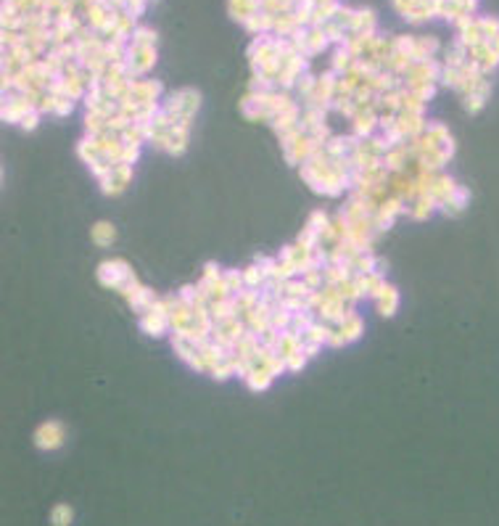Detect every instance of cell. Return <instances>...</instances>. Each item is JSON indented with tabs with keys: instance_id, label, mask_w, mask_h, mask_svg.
I'll use <instances>...</instances> for the list:
<instances>
[{
	"instance_id": "1",
	"label": "cell",
	"mask_w": 499,
	"mask_h": 526,
	"mask_svg": "<svg viewBox=\"0 0 499 526\" xmlns=\"http://www.w3.org/2000/svg\"><path fill=\"white\" fill-rule=\"evenodd\" d=\"M64 442H66V429L59 421H45L35 431V444L40 450H59Z\"/></svg>"
},
{
	"instance_id": "2",
	"label": "cell",
	"mask_w": 499,
	"mask_h": 526,
	"mask_svg": "<svg viewBox=\"0 0 499 526\" xmlns=\"http://www.w3.org/2000/svg\"><path fill=\"white\" fill-rule=\"evenodd\" d=\"M133 270L127 267V262H122V259H109V262H103L101 267H98V281H101L103 286H111V288H119V283L124 281V278H130Z\"/></svg>"
},
{
	"instance_id": "3",
	"label": "cell",
	"mask_w": 499,
	"mask_h": 526,
	"mask_svg": "<svg viewBox=\"0 0 499 526\" xmlns=\"http://www.w3.org/2000/svg\"><path fill=\"white\" fill-rule=\"evenodd\" d=\"M159 95H162V85H159L156 79H135L130 101H133V104H138V106L156 104V98H159Z\"/></svg>"
},
{
	"instance_id": "4",
	"label": "cell",
	"mask_w": 499,
	"mask_h": 526,
	"mask_svg": "<svg viewBox=\"0 0 499 526\" xmlns=\"http://www.w3.org/2000/svg\"><path fill=\"white\" fill-rule=\"evenodd\" d=\"M227 8H230L233 19L246 24V19H251L256 11H262V0H227Z\"/></svg>"
},
{
	"instance_id": "5",
	"label": "cell",
	"mask_w": 499,
	"mask_h": 526,
	"mask_svg": "<svg viewBox=\"0 0 499 526\" xmlns=\"http://www.w3.org/2000/svg\"><path fill=\"white\" fill-rule=\"evenodd\" d=\"M439 40L431 35V37H415V48H412V61H431L436 59L439 53Z\"/></svg>"
},
{
	"instance_id": "6",
	"label": "cell",
	"mask_w": 499,
	"mask_h": 526,
	"mask_svg": "<svg viewBox=\"0 0 499 526\" xmlns=\"http://www.w3.org/2000/svg\"><path fill=\"white\" fill-rule=\"evenodd\" d=\"M489 93H491V82H489V77H486L484 82L476 88V91L470 93V95H465L462 101H465V109H468L470 114H476V111H481L486 104V98H489Z\"/></svg>"
},
{
	"instance_id": "7",
	"label": "cell",
	"mask_w": 499,
	"mask_h": 526,
	"mask_svg": "<svg viewBox=\"0 0 499 526\" xmlns=\"http://www.w3.org/2000/svg\"><path fill=\"white\" fill-rule=\"evenodd\" d=\"M457 188H460V185H457L452 178H444V175H441V178H436V182H433V188H431V196L436 198V204H439V207H444V204H446V201L455 196Z\"/></svg>"
},
{
	"instance_id": "8",
	"label": "cell",
	"mask_w": 499,
	"mask_h": 526,
	"mask_svg": "<svg viewBox=\"0 0 499 526\" xmlns=\"http://www.w3.org/2000/svg\"><path fill=\"white\" fill-rule=\"evenodd\" d=\"M140 328L148 333V336H162L167 328H169V317L159 315V312H146L140 317Z\"/></svg>"
},
{
	"instance_id": "9",
	"label": "cell",
	"mask_w": 499,
	"mask_h": 526,
	"mask_svg": "<svg viewBox=\"0 0 499 526\" xmlns=\"http://www.w3.org/2000/svg\"><path fill=\"white\" fill-rule=\"evenodd\" d=\"M457 40H460L465 48H473V46H478V43H484L486 37H484V32H481V27H478V19H473L468 27H462V30L457 32Z\"/></svg>"
},
{
	"instance_id": "10",
	"label": "cell",
	"mask_w": 499,
	"mask_h": 526,
	"mask_svg": "<svg viewBox=\"0 0 499 526\" xmlns=\"http://www.w3.org/2000/svg\"><path fill=\"white\" fill-rule=\"evenodd\" d=\"M375 301H378V312H381V315H386V317L394 315L399 307V291L394 286H386L383 288V294Z\"/></svg>"
},
{
	"instance_id": "11",
	"label": "cell",
	"mask_w": 499,
	"mask_h": 526,
	"mask_svg": "<svg viewBox=\"0 0 499 526\" xmlns=\"http://www.w3.org/2000/svg\"><path fill=\"white\" fill-rule=\"evenodd\" d=\"M375 14L373 11H354V21H352V32L357 35H370V32H375Z\"/></svg>"
},
{
	"instance_id": "12",
	"label": "cell",
	"mask_w": 499,
	"mask_h": 526,
	"mask_svg": "<svg viewBox=\"0 0 499 526\" xmlns=\"http://www.w3.org/2000/svg\"><path fill=\"white\" fill-rule=\"evenodd\" d=\"M338 328H341L346 341H354V339H359V333H362V317L357 315V312H349V315L338 323Z\"/></svg>"
},
{
	"instance_id": "13",
	"label": "cell",
	"mask_w": 499,
	"mask_h": 526,
	"mask_svg": "<svg viewBox=\"0 0 499 526\" xmlns=\"http://www.w3.org/2000/svg\"><path fill=\"white\" fill-rule=\"evenodd\" d=\"M246 384H249L254 391H262V389H267V386L272 384V373L267 370L265 365H254V368H251V373H249V378H246Z\"/></svg>"
},
{
	"instance_id": "14",
	"label": "cell",
	"mask_w": 499,
	"mask_h": 526,
	"mask_svg": "<svg viewBox=\"0 0 499 526\" xmlns=\"http://www.w3.org/2000/svg\"><path fill=\"white\" fill-rule=\"evenodd\" d=\"M114 238H117V227L111 225V223H95L93 225V241L98 246H111Z\"/></svg>"
},
{
	"instance_id": "15",
	"label": "cell",
	"mask_w": 499,
	"mask_h": 526,
	"mask_svg": "<svg viewBox=\"0 0 499 526\" xmlns=\"http://www.w3.org/2000/svg\"><path fill=\"white\" fill-rule=\"evenodd\" d=\"M468 201H470V194L465 191V188H462V185H460V188L455 191V196H452V198H449V201H446L441 209L446 212V214H460V212L468 207Z\"/></svg>"
},
{
	"instance_id": "16",
	"label": "cell",
	"mask_w": 499,
	"mask_h": 526,
	"mask_svg": "<svg viewBox=\"0 0 499 526\" xmlns=\"http://www.w3.org/2000/svg\"><path fill=\"white\" fill-rule=\"evenodd\" d=\"M72 521H74L72 505H66V502L53 505V511H50V524L53 526H72Z\"/></svg>"
},
{
	"instance_id": "17",
	"label": "cell",
	"mask_w": 499,
	"mask_h": 526,
	"mask_svg": "<svg viewBox=\"0 0 499 526\" xmlns=\"http://www.w3.org/2000/svg\"><path fill=\"white\" fill-rule=\"evenodd\" d=\"M130 46L135 48H153L156 46V32L148 30V27H138L133 32V40H130Z\"/></svg>"
},
{
	"instance_id": "18",
	"label": "cell",
	"mask_w": 499,
	"mask_h": 526,
	"mask_svg": "<svg viewBox=\"0 0 499 526\" xmlns=\"http://www.w3.org/2000/svg\"><path fill=\"white\" fill-rule=\"evenodd\" d=\"M265 281H267V275L259 265H251L249 270H243V283H246V288H259V291H262Z\"/></svg>"
},
{
	"instance_id": "19",
	"label": "cell",
	"mask_w": 499,
	"mask_h": 526,
	"mask_svg": "<svg viewBox=\"0 0 499 526\" xmlns=\"http://www.w3.org/2000/svg\"><path fill=\"white\" fill-rule=\"evenodd\" d=\"M222 278H225V283H227V288L233 291V297H238V294H241V291L246 288V283H243V272L227 270L225 275H222Z\"/></svg>"
},
{
	"instance_id": "20",
	"label": "cell",
	"mask_w": 499,
	"mask_h": 526,
	"mask_svg": "<svg viewBox=\"0 0 499 526\" xmlns=\"http://www.w3.org/2000/svg\"><path fill=\"white\" fill-rule=\"evenodd\" d=\"M478 27H481V32H484L486 40H489V37H497L499 35V19L497 16H481V19H478Z\"/></svg>"
},
{
	"instance_id": "21",
	"label": "cell",
	"mask_w": 499,
	"mask_h": 526,
	"mask_svg": "<svg viewBox=\"0 0 499 526\" xmlns=\"http://www.w3.org/2000/svg\"><path fill=\"white\" fill-rule=\"evenodd\" d=\"M439 82L446 85V88H457V85H460V69H455V66H441Z\"/></svg>"
},
{
	"instance_id": "22",
	"label": "cell",
	"mask_w": 499,
	"mask_h": 526,
	"mask_svg": "<svg viewBox=\"0 0 499 526\" xmlns=\"http://www.w3.org/2000/svg\"><path fill=\"white\" fill-rule=\"evenodd\" d=\"M74 109V98L64 95V93H56V106H53V114L61 117V114H69Z\"/></svg>"
},
{
	"instance_id": "23",
	"label": "cell",
	"mask_w": 499,
	"mask_h": 526,
	"mask_svg": "<svg viewBox=\"0 0 499 526\" xmlns=\"http://www.w3.org/2000/svg\"><path fill=\"white\" fill-rule=\"evenodd\" d=\"M309 227H312V230H317V233L323 236L325 230L330 227V220H328V214H323V212H314V214L309 217Z\"/></svg>"
},
{
	"instance_id": "24",
	"label": "cell",
	"mask_w": 499,
	"mask_h": 526,
	"mask_svg": "<svg viewBox=\"0 0 499 526\" xmlns=\"http://www.w3.org/2000/svg\"><path fill=\"white\" fill-rule=\"evenodd\" d=\"M140 156V146H127L124 143V151H122V165H135Z\"/></svg>"
},
{
	"instance_id": "25",
	"label": "cell",
	"mask_w": 499,
	"mask_h": 526,
	"mask_svg": "<svg viewBox=\"0 0 499 526\" xmlns=\"http://www.w3.org/2000/svg\"><path fill=\"white\" fill-rule=\"evenodd\" d=\"M304 362H307V355L299 349V352H294L291 357H285V365H288V370H299V368H304Z\"/></svg>"
},
{
	"instance_id": "26",
	"label": "cell",
	"mask_w": 499,
	"mask_h": 526,
	"mask_svg": "<svg viewBox=\"0 0 499 526\" xmlns=\"http://www.w3.org/2000/svg\"><path fill=\"white\" fill-rule=\"evenodd\" d=\"M37 122H40V111H37V109H32L30 114L21 120V127H24V130H32V127H37Z\"/></svg>"
},
{
	"instance_id": "27",
	"label": "cell",
	"mask_w": 499,
	"mask_h": 526,
	"mask_svg": "<svg viewBox=\"0 0 499 526\" xmlns=\"http://www.w3.org/2000/svg\"><path fill=\"white\" fill-rule=\"evenodd\" d=\"M486 43H489V48H491V50H494V53L499 56V35H497V37H489Z\"/></svg>"
}]
</instances>
